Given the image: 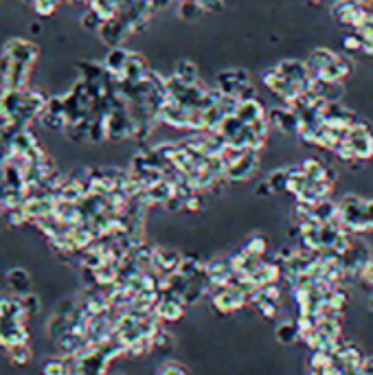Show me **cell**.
<instances>
[{
	"label": "cell",
	"mask_w": 373,
	"mask_h": 375,
	"mask_svg": "<svg viewBox=\"0 0 373 375\" xmlns=\"http://www.w3.org/2000/svg\"><path fill=\"white\" fill-rule=\"evenodd\" d=\"M318 112H321V119H323L325 125L342 130V132H347L349 128H354L356 121H358V116L354 114V110H349L342 101H323L321 110H318Z\"/></svg>",
	"instance_id": "6da1fadb"
},
{
	"label": "cell",
	"mask_w": 373,
	"mask_h": 375,
	"mask_svg": "<svg viewBox=\"0 0 373 375\" xmlns=\"http://www.w3.org/2000/svg\"><path fill=\"white\" fill-rule=\"evenodd\" d=\"M347 141L358 160L365 163V160L373 158V130L367 121L358 119L356 125L347 130Z\"/></svg>",
	"instance_id": "7a4b0ae2"
},
{
	"label": "cell",
	"mask_w": 373,
	"mask_h": 375,
	"mask_svg": "<svg viewBox=\"0 0 373 375\" xmlns=\"http://www.w3.org/2000/svg\"><path fill=\"white\" fill-rule=\"evenodd\" d=\"M268 121H270V130L286 134V137H299V125H301L299 114L288 103L268 110Z\"/></svg>",
	"instance_id": "3957f363"
},
{
	"label": "cell",
	"mask_w": 373,
	"mask_h": 375,
	"mask_svg": "<svg viewBox=\"0 0 373 375\" xmlns=\"http://www.w3.org/2000/svg\"><path fill=\"white\" fill-rule=\"evenodd\" d=\"M259 163H261V158H259V152L255 150H246L242 156H239L233 165L226 167V180H231V182H244L248 180L252 173H255L259 169Z\"/></svg>",
	"instance_id": "277c9868"
},
{
	"label": "cell",
	"mask_w": 373,
	"mask_h": 375,
	"mask_svg": "<svg viewBox=\"0 0 373 375\" xmlns=\"http://www.w3.org/2000/svg\"><path fill=\"white\" fill-rule=\"evenodd\" d=\"M250 82V75L246 69H239V66H231V69H224L218 73L216 77V88L222 92V95H229L237 99V92L244 84Z\"/></svg>",
	"instance_id": "5b68a950"
},
{
	"label": "cell",
	"mask_w": 373,
	"mask_h": 375,
	"mask_svg": "<svg viewBox=\"0 0 373 375\" xmlns=\"http://www.w3.org/2000/svg\"><path fill=\"white\" fill-rule=\"evenodd\" d=\"M97 33H99V37H101V42H103V44H108V46H119L132 31H130L128 22H125L121 16H114V18H110V20H105Z\"/></svg>",
	"instance_id": "8992f818"
},
{
	"label": "cell",
	"mask_w": 373,
	"mask_h": 375,
	"mask_svg": "<svg viewBox=\"0 0 373 375\" xmlns=\"http://www.w3.org/2000/svg\"><path fill=\"white\" fill-rule=\"evenodd\" d=\"M5 53L13 60V62H20V64H33L37 58V46L33 42L24 37H11L9 42L5 44Z\"/></svg>",
	"instance_id": "52a82bcc"
},
{
	"label": "cell",
	"mask_w": 373,
	"mask_h": 375,
	"mask_svg": "<svg viewBox=\"0 0 373 375\" xmlns=\"http://www.w3.org/2000/svg\"><path fill=\"white\" fill-rule=\"evenodd\" d=\"M29 331L24 329L22 318H0V345L11 347L18 342H26Z\"/></svg>",
	"instance_id": "ba28073f"
},
{
	"label": "cell",
	"mask_w": 373,
	"mask_h": 375,
	"mask_svg": "<svg viewBox=\"0 0 373 375\" xmlns=\"http://www.w3.org/2000/svg\"><path fill=\"white\" fill-rule=\"evenodd\" d=\"M244 125H252L261 121V119L268 116V110L263 108V103L259 99H246V101H237V108L233 112Z\"/></svg>",
	"instance_id": "9c48e42d"
},
{
	"label": "cell",
	"mask_w": 373,
	"mask_h": 375,
	"mask_svg": "<svg viewBox=\"0 0 373 375\" xmlns=\"http://www.w3.org/2000/svg\"><path fill=\"white\" fill-rule=\"evenodd\" d=\"M29 73H31V66L29 64H20V62H13L11 69L7 71L3 79V86L9 90H26V84H29Z\"/></svg>",
	"instance_id": "30bf717a"
},
{
	"label": "cell",
	"mask_w": 373,
	"mask_h": 375,
	"mask_svg": "<svg viewBox=\"0 0 373 375\" xmlns=\"http://www.w3.org/2000/svg\"><path fill=\"white\" fill-rule=\"evenodd\" d=\"M130 53L132 51H128L125 46H110L108 49V53H105V60H103V66H105V71H108L110 75H114V77H121L123 75V71H125V64H128V60H130Z\"/></svg>",
	"instance_id": "8fae6325"
},
{
	"label": "cell",
	"mask_w": 373,
	"mask_h": 375,
	"mask_svg": "<svg viewBox=\"0 0 373 375\" xmlns=\"http://www.w3.org/2000/svg\"><path fill=\"white\" fill-rule=\"evenodd\" d=\"M150 71L152 69L148 66V62H145V58L141 55V53H130V60L125 64V71H123L121 79H123V82L137 84V82H143Z\"/></svg>",
	"instance_id": "7c38bea8"
},
{
	"label": "cell",
	"mask_w": 373,
	"mask_h": 375,
	"mask_svg": "<svg viewBox=\"0 0 373 375\" xmlns=\"http://www.w3.org/2000/svg\"><path fill=\"white\" fill-rule=\"evenodd\" d=\"M205 7L196 3V0H178V7H176V18L186 22V24H193L200 18L205 16Z\"/></svg>",
	"instance_id": "4fadbf2b"
},
{
	"label": "cell",
	"mask_w": 373,
	"mask_h": 375,
	"mask_svg": "<svg viewBox=\"0 0 373 375\" xmlns=\"http://www.w3.org/2000/svg\"><path fill=\"white\" fill-rule=\"evenodd\" d=\"M7 281H9V288L16 292L18 297H22V294L31 290V277L26 270H22V268H11L7 272Z\"/></svg>",
	"instance_id": "5bb4252c"
},
{
	"label": "cell",
	"mask_w": 373,
	"mask_h": 375,
	"mask_svg": "<svg viewBox=\"0 0 373 375\" xmlns=\"http://www.w3.org/2000/svg\"><path fill=\"white\" fill-rule=\"evenodd\" d=\"M174 77H178L184 84H198L200 82V73H198V64L191 60H178L174 64Z\"/></svg>",
	"instance_id": "9a60e30c"
},
{
	"label": "cell",
	"mask_w": 373,
	"mask_h": 375,
	"mask_svg": "<svg viewBox=\"0 0 373 375\" xmlns=\"http://www.w3.org/2000/svg\"><path fill=\"white\" fill-rule=\"evenodd\" d=\"M275 333H277V340L284 342V345H292L301 338L299 323H295V320H284V323H279Z\"/></svg>",
	"instance_id": "2e32d148"
},
{
	"label": "cell",
	"mask_w": 373,
	"mask_h": 375,
	"mask_svg": "<svg viewBox=\"0 0 373 375\" xmlns=\"http://www.w3.org/2000/svg\"><path fill=\"white\" fill-rule=\"evenodd\" d=\"M288 176H290V167L275 169V171L266 173V182L270 184L272 193H286L288 191Z\"/></svg>",
	"instance_id": "e0dca14e"
},
{
	"label": "cell",
	"mask_w": 373,
	"mask_h": 375,
	"mask_svg": "<svg viewBox=\"0 0 373 375\" xmlns=\"http://www.w3.org/2000/svg\"><path fill=\"white\" fill-rule=\"evenodd\" d=\"M266 248H268V242H266V237H261V235H252V237L248 239V242H246V246L242 248V252L252 254V257H263Z\"/></svg>",
	"instance_id": "ac0fdd59"
},
{
	"label": "cell",
	"mask_w": 373,
	"mask_h": 375,
	"mask_svg": "<svg viewBox=\"0 0 373 375\" xmlns=\"http://www.w3.org/2000/svg\"><path fill=\"white\" fill-rule=\"evenodd\" d=\"M7 349H9V358H11V363H16V365H24V363H29V358H31V349H29V345H26V342L11 345V347H7Z\"/></svg>",
	"instance_id": "d6986e66"
},
{
	"label": "cell",
	"mask_w": 373,
	"mask_h": 375,
	"mask_svg": "<svg viewBox=\"0 0 373 375\" xmlns=\"http://www.w3.org/2000/svg\"><path fill=\"white\" fill-rule=\"evenodd\" d=\"M20 299V307H22V314L26 316H35L37 312H40V299H37V294H31V292H26V294H22V297H18Z\"/></svg>",
	"instance_id": "ffe728a7"
},
{
	"label": "cell",
	"mask_w": 373,
	"mask_h": 375,
	"mask_svg": "<svg viewBox=\"0 0 373 375\" xmlns=\"http://www.w3.org/2000/svg\"><path fill=\"white\" fill-rule=\"evenodd\" d=\"M103 22H105V20H103V18H101L99 13H97L95 9H92V7L84 13V16H82V26H84L86 31H99Z\"/></svg>",
	"instance_id": "44dd1931"
},
{
	"label": "cell",
	"mask_w": 373,
	"mask_h": 375,
	"mask_svg": "<svg viewBox=\"0 0 373 375\" xmlns=\"http://www.w3.org/2000/svg\"><path fill=\"white\" fill-rule=\"evenodd\" d=\"M342 46L347 49V51H352V53H363V49H365V37L361 35V33H349V35H345L342 37Z\"/></svg>",
	"instance_id": "7402d4cb"
},
{
	"label": "cell",
	"mask_w": 373,
	"mask_h": 375,
	"mask_svg": "<svg viewBox=\"0 0 373 375\" xmlns=\"http://www.w3.org/2000/svg\"><path fill=\"white\" fill-rule=\"evenodd\" d=\"M58 5H60V0H35L33 11L37 13V16L46 18V16H53V13H55Z\"/></svg>",
	"instance_id": "603a6c76"
},
{
	"label": "cell",
	"mask_w": 373,
	"mask_h": 375,
	"mask_svg": "<svg viewBox=\"0 0 373 375\" xmlns=\"http://www.w3.org/2000/svg\"><path fill=\"white\" fill-rule=\"evenodd\" d=\"M158 375H189V373H186L178 363H165L161 367V371H158Z\"/></svg>",
	"instance_id": "cb8c5ba5"
},
{
	"label": "cell",
	"mask_w": 373,
	"mask_h": 375,
	"mask_svg": "<svg viewBox=\"0 0 373 375\" xmlns=\"http://www.w3.org/2000/svg\"><path fill=\"white\" fill-rule=\"evenodd\" d=\"M196 3L202 5L207 13H209V11H211V13H213V11H216V13H222V11H224V0H196Z\"/></svg>",
	"instance_id": "d4e9b609"
},
{
	"label": "cell",
	"mask_w": 373,
	"mask_h": 375,
	"mask_svg": "<svg viewBox=\"0 0 373 375\" xmlns=\"http://www.w3.org/2000/svg\"><path fill=\"white\" fill-rule=\"evenodd\" d=\"M171 3H174V0H150V9H152V13L154 11H165V9H169Z\"/></svg>",
	"instance_id": "484cf974"
},
{
	"label": "cell",
	"mask_w": 373,
	"mask_h": 375,
	"mask_svg": "<svg viewBox=\"0 0 373 375\" xmlns=\"http://www.w3.org/2000/svg\"><path fill=\"white\" fill-rule=\"evenodd\" d=\"M71 5H90V0H69Z\"/></svg>",
	"instance_id": "4316f807"
},
{
	"label": "cell",
	"mask_w": 373,
	"mask_h": 375,
	"mask_svg": "<svg viewBox=\"0 0 373 375\" xmlns=\"http://www.w3.org/2000/svg\"><path fill=\"white\" fill-rule=\"evenodd\" d=\"M22 3H24V5H29V7H33V5H35V0H22Z\"/></svg>",
	"instance_id": "83f0119b"
},
{
	"label": "cell",
	"mask_w": 373,
	"mask_h": 375,
	"mask_svg": "<svg viewBox=\"0 0 373 375\" xmlns=\"http://www.w3.org/2000/svg\"><path fill=\"white\" fill-rule=\"evenodd\" d=\"M365 3H373V0H365Z\"/></svg>",
	"instance_id": "f1b7e54d"
}]
</instances>
